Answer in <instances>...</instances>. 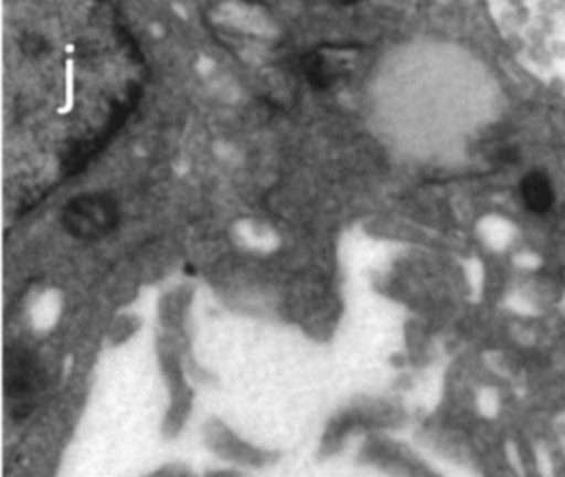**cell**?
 <instances>
[{"label": "cell", "instance_id": "1", "mask_svg": "<svg viewBox=\"0 0 565 477\" xmlns=\"http://www.w3.org/2000/svg\"><path fill=\"white\" fill-rule=\"evenodd\" d=\"M489 12L522 68L565 98V2H494Z\"/></svg>", "mask_w": 565, "mask_h": 477}, {"label": "cell", "instance_id": "2", "mask_svg": "<svg viewBox=\"0 0 565 477\" xmlns=\"http://www.w3.org/2000/svg\"><path fill=\"white\" fill-rule=\"evenodd\" d=\"M211 447L223 454L227 459L236 460V463H244L247 466H257L269 460V454L260 453L254 447L247 446L239 437L231 434L230 431L220 424H211L210 434H207Z\"/></svg>", "mask_w": 565, "mask_h": 477}, {"label": "cell", "instance_id": "3", "mask_svg": "<svg viewBox=\"0 0 565 477\" xmlns=\"http://www.w3.org/2000/svg\"><path fill=\"white\" fill-rule=\"evenodd\" d=\"M521 195L524 204L532 212H547L554 202V188H552L551 179L541 172H531L525 176L521 184Z\"/></svg>", "mask_w": 565, "mask_h": 477}]
</instances>
